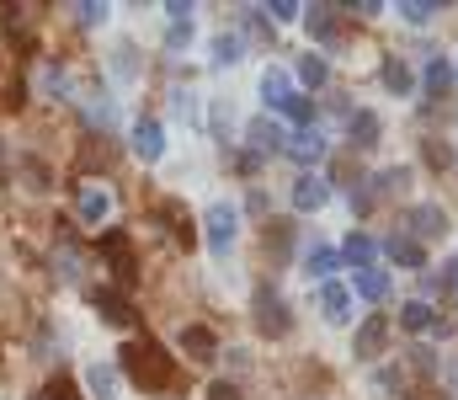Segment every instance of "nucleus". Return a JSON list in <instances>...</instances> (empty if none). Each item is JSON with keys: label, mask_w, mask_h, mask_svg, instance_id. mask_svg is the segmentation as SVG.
Wrapping results in <instances>:
<instances>
[{"label": "nucleus", "mask_w": 458, "mask_h": 400, "mask_svg": "<svg viewBox=\"0 0 458 400\" xmlns=\"http://www.w3.org/2000/svg\"><path fill=\"white\" fill-rule=\"evenodd\" d=\"M48 400H81V396H75V385L59 374V379H48Z\"/></svg>", "instance_id": "33"}, {"label": "nucleus", "mask_w": 458, "mask_h": 400, "mask_svg": "<svg viewBox=\"0 0 458 400\" xmlns=\"http://www.w3.org/2000/svg\"><path fill=\"white\" fill-rule=\"evenodd\" d=\"M357 294L373 299V304L389 299V272H384V267H362V272H357Z\"/></svg>", "instance_id": "17"}, {"label": "nucleus", "mask_w": 458, "mask_h": 400, "mask_svg": "<svg viewBox=\"0 0 458 400\" xmlns=\"http://www.w3.org/2000/svg\"><path fill=\"white\" fill-rule=\"evenodd\" d=\"M389 342V315H368L362 326H357V342H352V353L357 358H378V347Z\"/></svg>", "instance_id": "7"}, {"label": "nucleus", "mask_w": 458, "mask_h": 400, "mask_svg": "<svg viewBox=\"0 0 458 400\" xmlns=\"http://www.w3.org/2000/svg\"><path fill=\"white\" fill-rule=\"evenodd\" d=\"M304 21H310V38H320V43H331V38H336V11H331V5H315Z\"/></svg>", "instance_id": "20"}, {"label": "nucleus", "mask_w": 458, "mask_h": 400, "mask_svg": "<svg viewBox=\"0 0 458 400\" xmlns=\"http://www.w3.org/2000/svg\"><path fill=\"white\" fill-rule=\"evenodd\" d=\"M411 225H416V235H421V241L448 235V214H443L437 203H416V209H411Z\"/></svg>", "instance_id": "11"}, {"label": "nucleus", "mask_w": 458, "mask_h": 400, "mask_svg": "<svg viewBox=\"0 0 458 400\" xmlns=\"http://www.w3.org/2000/svg\"><path fill=\"white\" fill-rule=\"evenodd\" d=\"M256 326H261L267 336H288L293 315H288V304H283L277 288H256Z\"/></svg>", "instance_id": "3"}, {"label": "nucleus", "mask_w": 458, "mask_h": 400, "mask_svg": "<svg viewBox=\"0 0 458 400\" xmlns=\"http://www.w3.org/2000/svg\"><path fill=\"white\" fill-rule=\"evenodd\" d=\"M336 262H342V257H336L331 246H315V251L304 257V272H310V277H331V272H336Z\"/></svg>", "instance_id": "22"}, {"label": "nucleus", "mask_w": 458, "mask_h": 400, "mask_svg": "<svg viewBox=\"0 0 458 400\" xmlns=\"http://www.w3.org/2000/svg\"><path fill=\"white\" fill-rule=\"evenodd\" d=\"M384 86H389L394 97H411V91H416V75H411V64H405V59H384Z\"/></svg>", "instance_id": "16"}, {"label": "nucleus", "mask_w": 458, "mask_h": 400, "mask_svg": "<svg viewBox=\"0 0 458 400\" xmlns=\"http://www.w3.org/2000/svg\"><path fill=\"white\" fill-rule=\"evenodd\" d=\"M400 320H405V326H411V331H427V326H432V310H427V304H421V299H411V304H405V310H400Z\"/></svg>", "instance_id": "29"}, {"label": "nucleus", "mask_w": 458, "mask_h": 400, "mask_svg": "<svg viewBox=\"0 0 458 400\" xmlns=\"http://www.w3.org/2000/svg\"><path fill=\"white\" fill-rule=\"evenodd\" d=\"M176 342H182V353H187L192 363H208V358L219 353V342H214V331H208V326H182V336H176Z\"/></svg>", "instance_id": "8"}, {"label": "nucleus", "mask_w": 458, "mask_h": 400, "mask_svg": "<svg viewBox=\"0 0 458 400\" xmlns=\"http://www.w3.org/2000/svg\"><path fill=\"white\" fill-rule=\"evenodd\" d=\"M288 241H293V225H283V219H272V230H267V251L283 262L288 257Z\"/></svg>", "instance_id": "25"}, {"label": "nucleus", "mask_w": 458, "mask_h": 400, "mask_svg": "<svg viewBox=\"0 0 458 400\" xmlns=\"http://www.w3.org/2000/svg\"><path fill=\"white\" fill-rule=\"evenodd\" d=\"M320 310H326L331 326H342L346 315H352V294H346L342 283H326V288H320Z\"/></svg>", "instance_id": "13"}, {"label": "nucleus", "mask_w": 458, "mask_h": 400, "mask_svg": "<svg viewBox=\"0 0 458 400\" xmlns=\"http://www.w3.org/2000/svg\"><path fill=\"white\" fill-rule=\"evenodd\" d=\"M299 11H304V5H293V0H272V16H277V21H293Z\"/></svg>", "instance_id": "35"}, {"label": "nucleus", "mask_w": 458, "mask_h": 400, "mask_svg": "<svg viewBox=\"0 0 458 400\" xmlns=\"http://www.w3.org/2000/svg\"><path fill=\"white\" fill-rule=\"evenodd\" d=\"M240 59V38L225 32V38H214V64H234Z\"/></svg>", "instance_id": "31"}, {"label": "nucleus", "mask_w": 458, "mask_h": 400, "mask_svg": "<svg viewBox=\"0 0 458 400\" xmlns=\"http://www.w3.org/2000/svg\"><path fill=\"white\" fill-rule=\"evenodd\" d=\"M208 400H240V385L219 379V385H208Z\"/></svg>", "instance_id": "34"}, {"label": "nucleus", "mask_w": 458, "mask_h": 400, "mask_svg": "<svg viewBox=\"0 0 458 400\" xmlns=\"http://www.w3.org/2000/svg\"><path fill=\"white\" fill-rule=\"evenodd\" d=\"M342 257L357 267V272H362V267H373V241H368V235H352V241L342 246Z\"/></svg>", "instance_id": "23"}, {"label": "nucleus", "mask_w": 458, "mask_h": 400, "mask_svg": "<svg viewBox=\"0 0 458 400\" xmlns=\"http://www.w3.org/2000/svg\"><path fill=\"white\" fill-rule=\"evenodd\" d=\"M21 102H27V86H21V81H11V86H5V107H11V113H16V107H21Z\"/></svg>", "instance_id": "36"}, {"label": "nucleus", "mask_w": 458, "mask_h": 400, "mask_svg": "<svg viewBox=\"0 0 458 400\" xmlns=\"http://www.w3.org/2000/svg\"><path fill=\"white\" fill-rule=\"evenodd\" d=\"M123 374H128L144 396H160V390H171V385H176V363H171V353H165L155 336H144V342H128V347H123Z\"/></svg>", "instance_id": "1"}, {"label": "nucleus", "mask_w": 458, "mask_h": 400, "mask_svg": "<svg viewBox=\"0 0 458 400\" xmlns=\"http://www.w3.org/2000/svg\"><path fill=\"white\" fill-rule=\"evenodd\" d=\"M389 257L405 267V272L427 267V251H421V241H416V235H394V241H389Z\"/></svg>", "instance_id": "15"}, {"label": "nucleus", "mask_w": 458, "mask_h": 400, "mask_svg": "<svg viewBox=\"0 0 458 400\" xmlns=\"http://www.w3.org/2000/svg\"><path fill=\"white\" fill-rule=\"evenodd\" d=\"M234 219H240V214H234L229 203H214V209H208L203 225H208V251H214V257H229V246H234Z\"/></svg>", "instance_id": "4"}, {"label": "nucleus", "mask_w": 458, "mask_h": 400, "mask_svg": "<svg viewBox=\"0 0 458 400\" xmlns=\"http://www.w3.org/2000/svg\"><path fill=\"white\" fill-rule=\"evenodd\" d=\"M91 304H97V315H102L107 326H133L128 299H123V294H113V288H91Z\"/></svg>", "instance_id": "9"}, {"label": "nucleus", "mask_w": 458, "mask_h": 400, "mask_svg": "<svg viewBox=\"0 0 458 400\" xmlns=\"http://www.w3.org/2000/svg\"><path fill=\"white\" fill-rule=\"evenodd\" d=\"M283 113H288V118H293V123H310V102H304V97H293V102H288V107H283Z\"/></svg>", "instance_id": "37"}, {"label": "nucleus", "mask_w": 458, "mask_h": 400, "mask_svg": "<svg viewBox=\"0 0 458 400\" xmlns=\"http://www.w3.org/2000/svg\"><path fill=\"white\" fill-rule=\"evenodd\" d=\"M160 219L171 225V241H176V246H187V251L198 246V225H192V214H187L176 198H165V203H160Z\"/></svg>", "instance_id": "6"}, {"label": "nucleus", "mask_w": 458, "mask_h": 400, "mask_svg": "<svg viewBox=\"0 0 458 400\" xmlns=\"http://www.w3.org/2000/svg\"><path fill=\"white\" fill-rule=\"evenodd\" d=\"M448 86H454V70H448L443 59H432V64H427V91H437V97H443Z\"/></svg>", "instance_id": "27"}, {"label": "nucleus", "mask_w": 458, "mask_h": 400, "mask_svg": "<svg viewBox=\"0 0 458 400\" xmlns=\"http://www.w3.org/2000/svg\"><path fill=\"white\" fill-rule=\"evenodd\" d=\"M352 144L357 149H373L378 144V118L373 113H352Z\"/></svg>", "instance_id": "19"}, {"label": "nucleus", "mask_w": 458, "mask_h": 400, "mask_svg": "<svg viewBox=\"0 0 458 400\" xmlns=\"http://www.w3.org/2000/svg\"><path fill=\"white\" fill-rule=\"evenodd\" d=\"M21 176H27V187H32V192H48V182H54L43 160H21Z\"/></svg>", "instance_id": "28"}, {"label": "nucleus", "mask_w": 458, "mask_h": 400, "mask_svg": "<svg viewBox=\"0 0 458 400\" xmlns=\"http://www.w3.org/2000/svg\"><path fill=\"white\" fill-rule=\"evenodd\" d=\"M75 11H81V21H86V27L107 21V5H97V0H86V5H75Z\"/></svg>", "instance_id": "32"}, {"label": "nucleus", "mask_w": 458, "mask_h": 400, "mask_svg": "<svg viewBox=\"0 0 458 400\" xmlns=\"http://www.w3.org/2000/svg\"><path fill=\"white\" fill-rule=\"evenodd\" d=\"M299 75H304V81H310V86H326V81H331V64H326V59H315V54H310V59H304V64H299Z\"/></svg>", "instance_id": "30"}, {"label": "nucleus", "mask_w": 458, "mask_h": 400, "mask_svg": "<svg viewBox=\"0 0 458 400\" xmlns=\"http://www.w3.org/2000/svg\"><path fill=\"white\" fill-rule=\"evenodd\" d=\"M102 257H107V267H113V277L123 288L139 283V257H133V241H128L123 230H107V235H102Z\"/></svg>", "instance_id": "2"}, {"label": "nucleus", "mask_w": 458, "mask_h": 400, "mask_svg": "<svg viewBox=\"0 0 458 400\" xmlns=\"http://www.w3.org/2000/svg\"><path fill=\"white\" fill-rule=\"evenodd\" d=\"M326 203H331V187H326L320 176H310V171H304V176L293 182V209H299V214H320Z\"/></svg>", "instance_id": "5"}, {"label": "nucleus", "mask_w": 458, "mask_h": 400, "mask_svg": "<svg viewBox=\"0 0 458 400\" xmlns=\"http://www.w3.org/2000/svg\"><path fill=\"white\" fill-rule=\"evenodd\" d=\"M283 149H288L293 160H320V155H326V139H320V129H299Z\"/></svg>", "instance_id": "14"}, {"label": "nucleus", "mask_w": 458, "mask_h": 400, "mask_svg": "<svg viewBox=\"0 0 458 400\" xmlns=\"http://www.w3.org/2000/svg\"><path fill=\"white\" fill-rule=\"evenodd\" d=\"M437 11H443V5H432V0H405V5H400V16H405L411 27H427Z\"/></svg>", "instance_id": "24"}, {"label": "nucleus", "mask_w": 458, "mask_h": 400, "mask_svg": "<svg viewBox=\"0 0 458 400\" xmlns=\"http://www.w3.org/2000/svg\"><path fill=\"white\" fill-rule=\"evenodd\" d=\"M261 97H267V107H288V102H293V86H288V70H277V64H272V70L261 75Z\"/></svg>", "instance_id": "12"}, {"label": "nucleus", "mask_w": 458, "mask_h": 400, "mask_svg": "<svg viewBox=\"0 0 458 400\" xmlns=\"http://www.w3.org/2000/svg\"><path fill=\"white\" fill-rule=\"evenodd\" d=\"M86 385H91V396L113 400V390H117V374L107 369V363H91V369H86Z\"/></svg>", "instance_id": "21"}, {"label": "nucleus", "mask_w": 458, "mask_h": 400, "mask_svg": "<svg viewBox=\"0 0 458 400\" xmlns=\"http://www.w3.org/2000/svg\"><path fill=\"white\" fill-rule=\"evenodd\" d=\"M250 139H256L261 149H283V139H288V133L277 129V123H267V118H256V123H250Z\"/></svg>", "instance_id": "26"}, {"label": "nucleus", "mask_w": 458, "mask_h": 400, "mask_svg": "<svg viewBox=\"0 0 458 400\" xmlns=\"http://www.w3.org/2000/svg\"><path fill=\"white\" fill-rule=\"evenodd\" d=\"M133 155H139V160H149V166L165 155V133H160V123H149V118H144V123H133Z\"/></svg>", "instance_id": "10"}, {"label": "nucleus", "mask_w": 458, "mask_h": 400, "mask_svg": "<svg viewBox=\"0 0 458 400\" xmlns=\"http://www.w3.org/2000/svg\"><path fill=\"white\" fill-rule=\"evenodd\" d=\"M107 214H113V198L97 192V187H86V192H81V219H86V225H102Z\"/></svg>", "instance_id": "18"}]
</instances>
